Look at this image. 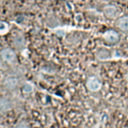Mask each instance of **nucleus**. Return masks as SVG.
Returning <instances> with one entry per match:
<instances>
[{
  "label": "nucleus",
  "mask_w": 128,
  "mask_h": 128,
  "mask_svg": "<svg viewBox=\"0 0 128 128\" xmlns=\"http://www.w3.org/2000/svg\"><path fill=\"white\" fill-rule=\"evenodd\" d=\"M14 108V101L8 96L0 97V113H7Z\"/></svg>",
  "instance_id": "nucleus-3"
},
{
  "label": "nucleus",
  "mask_w": 128,
  "mask_h": 128,
  "mask_svg": "<svg viewBox=\"0 0 128 128\" xmlns=\"http://www.w3.org/2000/svg\"><path fill=\"white\" fill-rule=\"evenodd\" d=\"M14 128H30V126L26 122H19L18 124H16Z\"/></svg>",
  "instance_id": "nucleus-12"
},
{
  "label": "nucleus",
  "mask_w": 128,
  "mask_h": 128,
  "mask_svg": "<svg viewBox=\"0 0 128 128\" xmlns=\"http://www.w3.org/2000/svg\"><path fill=\"white\" fill-rule=\"evenodd\" d=\"M0 57L1 59L8 63V64H12L16 61V54L14 52V50H12L11 48H4L0 51Z\"/></svg>",
  "instance_id": "nucleus-4"
},
{
  "label": "nucleus",
  "mask_w": 128,
  "mask_h": 128,
  "mask_svg": "<svg viewBox=\"0 0 128 128\" xmlns=\"http://www.w3.org/2000/svg\"><path fill=\"white\" fill-rule=\"evenodd\" d=\"M95 56L98 60H101V61H106V60H109L111 58V52L106 49V48H100L96 51L95 53Z\"/></svg>",
  "instance_id": "nucleus-7"
},
{
  "label": "nucleus",
  "mask_w": 128,
  "mask_h": 128,
  "mask_svg": "<svg viewBox=\"0 0 128 128\" xmlns=\"http://www.w3.org/2000/svg\"><path fill=\"white\" fill-rule=\"evenodd\" d=\"M103 12L109 18H116V17L119 16V13H120L118 8L116 6H114V5H107V6H105L104 9H103Z\"/></svg>",
  "instance_id": "nucleus-6"
},
{
  "label": "nucleus",
  "mask_w": 128,
  "mask_h": 128,
  "mask_svg": "<svg viewBox=\"0 0 128 128\" xmlns=\"http://www.w3.org/2000/svg\"><path fill=\"white\" fill-rule=\"evenodd\" d=\"M117 26L121 31L127 32L128 31V16H123L119 18L117 21Z\"/></svg>",
  "instance_id": "nucleus-8"
},
{
  "label": "nucleus",
  "mask_w": 128,
  "mask_h": 128,
  "mask_svg": "<svg viewBox=\"0 0 128 128\" xmlns=\"http://www.w3.org/2000/svg\"><path fill=\"white\" fill-rule=\"evenodd\" d=\"M21 84L20 77L16 74H9L4 77L2 81V86L7 91H13L17 89Z\"/></svg>",
  "instance_id": "nucleus-1"
},
{
  "label": "nucleus",
  "mask_w": 128,
  "mask_h": 128,
  "mask_svg": "<svg viewBox=\"0 0 128 128\" xmlns=\"http://www.w3.org/2000/svg\"><path fill=\"white\" fill-rule=\"evenodd\" d=\"M14 46L17 49H23V47L25 46V40L22 35H17L14 38Z\"/></svg>",
  "instance_id": "nucleus-9"
},
{
  "label": "nucleus",
  "mask_w": 128,
  "mask_h": 128,
  "mask_svg": "<svg viewBox=\"0 0 128 128\" xmlns=\"http://www.w3.org/2000/svg\"><path fill=\"white\" fill-rule=\"evenodd\" d=\"M126 80H127V81H128V73H127V74H126Z\"/></svg>",
  "instance_id": "nucleus-13"
},
{
  "label": "nucleus",
  "mask_w": 128,
  "mask_h": 128,
  "mask_svg": "<svg viewBox=\"0 0 128 128\" xmlns=\"http://www.w3.org/2000/svg\"><path fill=\"white\" fill-rule=\"evenodd\" d=\"M86 88L91 92H98L102 88V82L101 80L96 76H90L87 78L85 83Z\"/></svg>",
  "instance_id": "nucleus-2"
},
{
  "label": "nucleus",
  "mask_w": 128,
  "mask_h": 128,
  "mask_svg": "<svg viewBox=\"0 0 128 128\" xmlns=\"http://www.w3.org/2000/svg\"><path fill=\"white\" fill-rule=\"evenodd\" d=\"M9 30V26L6 22L4 21H0V35H3V34H6Z\"/></svg>",
  "instance_id": "nucleus-11"
},
{
  "label": "nucleus",
  "mask_w": 128,
  "mask_h": 128,
  "mask_svg": "<svg viewBox=\"0 0 128 128\" xmlns=\"http://www.w3.org/2000/svg\"><path fill=\"white\" fill-rule=\"evenodd\" d=\"M33 89H34V87H33V85H32L31 83L26 82V83H24V84L22 85V91H23V93H25V94H30V93H32V92H33Z\"/></svg>",
  "instance_id": "nucleus-10"
},
{
  "label": "nucleus",
  "mask_w": 128,
  "mask_h": 128,
  "mask_svg": "<svg viewBox=\"0 0 128 128\" xmlns=\"http://www.w3.org/2000/svg\"><path fill=\"white\" fill-rule=\"evenodd\" d=\"M103 39L107 44L113 45L119 41V34L115 30H107L103 34Z\"/></svg>",
  "instance_id": "nucleus-5"
}]
</instances>
